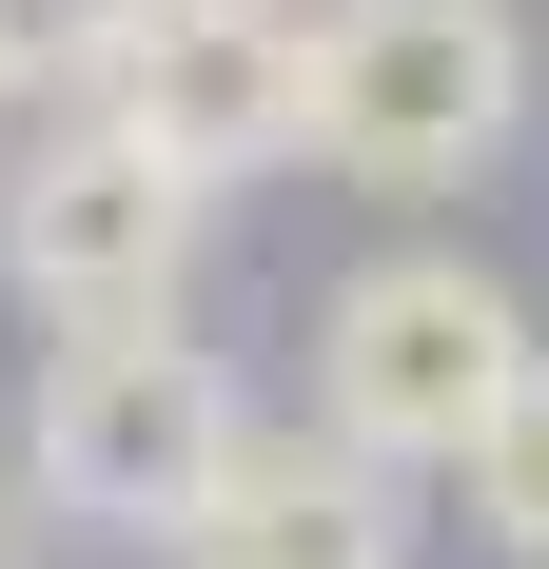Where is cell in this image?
Returning a JSON list of instances; mask_svg holds the SVG:
<instances>
[{
    "label": "cell",
    "instance_id": "obj_9",
    "mask_svg": "<svg viewBox=\"0 0 549 569\" xmlns=\"http://www.w3.org/2000/svg\"><path fill=\"white\" fill-rule=\"evenodd\" d=\"M0 118H20V99H0Z\"/></svg>",
    "mask_w": 549,
    "mask_h": 569
},
{
    "label": "cell",
    "instance_id": "obj_3",
    "mask_svg": "<svg viewBox=\"0 0 549 569\" xmlns=\"http://www.w3.org/2000/svg\"><path fill=\"white\" fill-rule=\"evenodd\" d=\"M217 236V177H177L118 99H40V138L0 158V295L79 335V315H177Z\"/></svg>",
    "mask_w": 549,
    "mask_h": 569
},
{
    "label": "cell",
    "instance_id": "obj_1",
    "mask_svg": "<svg viewBox=\"0 0 549 569\" xmlns=\"http://www.w3.org/2000/svg\"><path fill=\"white\" fill-rule=\"evenodd\" d=\"M530 138V20L510 0H295V158L353 197H451Z\"/></svg>",
    "mask_w": 549,
    "mask_h": 569
},
{
    "label": "cell",
    "instance_id": "obj_7",
    "mask_svg": "<svg viewBox=\"0 0 549 569\" xmlns=\"http://www.w3.org/2000/svg\"><path fill=\"white\" fill-rule=\"evenodd\" d=\"M471 530H491L510 569H549V353L510 373V412L471 432Z\"/></svg>",
    "mask_w": 549,
    "mask_h": 569
},
{
    "label": "cell",
    "instance_id": "obj_8",
    "mask_svg": "<svg viewBox=\"0 0 549 569\" xmlns=\"http://www.w3.org/2000/svg\"><path fill=\"white\" fill-rule=\"evenodd\" d=\"M138 0H0V99H99Z\"/></svg>",
    "mask_w": 549,
    "mask_h": 569
},
{
    "label": "cell",
    "instance_id": "obj_5",
    "mask_svg": "<svg viewBox=\"0 0 549 569\" xmlns=\"http://www.w3.org/2000/svg\"><path fill=\"white\" fill-rule=\"evenodd\" d=\"M158 569H412V471L353 452L333 412H236Z\"/></svg>",
    "mask_w": 549,
    "mask_h": 569
},
{
    "label": "cell",
    "instance_id": "obj_4",
    "mask_svg": "<svg viewBox=\"0 0 549 569\" xmlns=\"http://www.w3.org/2000/svg\"><path fill=\"white\" fill-rule=\"evenodd\" d=\"M236 412H256V393H236L177 315H79V335L40 353V412H20V491H40L59 530L158 550V530L197 511V471H217Z\"/></svg>",
    "mask_w": 549,
    "mask_h": 569
},
{
    "label": "cell",
    "instance_id": "obj_2",
    "mask_svg": "<svg viewBox=\"0 0 549 569\" xmlns=\"http://www.w3.org/2000/svg\"><path fill=\"white\" fill-rule=\"evenodd\" d=\"M530 295L491 276V256H353V276L315 295V412L353 432V452H392L412 491L432 471H471V432L510 412V373H530Z\"/></svg>",
    "mask_w": 549,
    "mask_h": 569
},
{
    "label": "cell",
    "instance_id": "obj_6",
    "mask_svg": "<svg viewBox=\"0 0 549 569\" xmlns=\"http://www.w3.org/2000/svg\"><path fill=\"white\" fill-rule=\"evenodd\" d=\"M138 138H158L177 177H274L295 158V0H138V40H118L99 79Z\"/></svg>",
    "mask_w": 549,
    "mask_h": 569
}]
</instances>
